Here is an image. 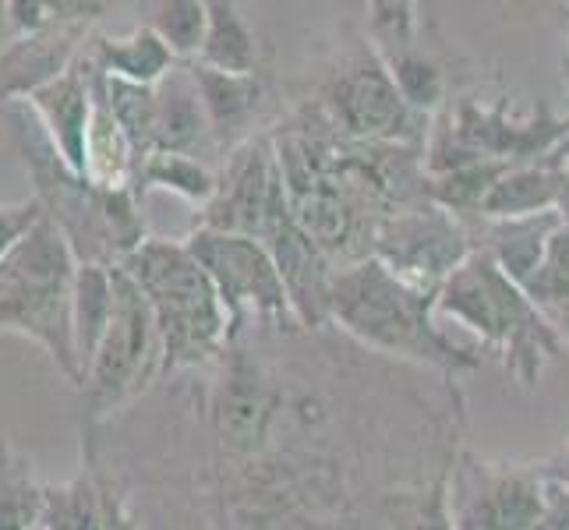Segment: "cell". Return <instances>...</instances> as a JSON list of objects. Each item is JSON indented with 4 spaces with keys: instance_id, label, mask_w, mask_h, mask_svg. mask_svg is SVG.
I'll return each mask as SVG.
<instances>
[{
    "instance_id": "obj_18",
    "label": "cell",
    "mask_w": 569,
    "mask_h": 530,
    "mask_svg": "<svg viewBox=\"0 0 569 530\" xmlns=\"http://www.w3.org/2000/svg\"><path fill=\"white\" fill-rule=\"evenodd\" d=\"M86 57L103 78L139 89L160 86V78L178 64L149 26H139L124 36H92L86 43Z\"/></svg>"
},
{
    "instance_id": "obj_14",
    "label": "cell",
    "mask_w": 569,
    "mask_h": 530,
    "mask_svg": "<svg viewBox=\"0 0 569 530\" xmlns=\"http://www.w3.org/2000/svg\"><path fill=\"white\" fill-rule=\"evenodd\" d=\"M152 152H181L202 163L209 156H220L194 89L191 64H173L160 86H152Z\"/></svg>"
},
{
    "instance_id": "obj_1",
    "label": "cell",
    "mask_w": 569,
    "mask_h": 530,
    "mask_svg": "<svg viewBox=\"0 0 569 530\" xmlns=\"http://www.w3.org/2000/svg\"><path fill=\"white\" fill-rule=\"evenodd\" d=\"M0 121L8 124V139L36 184L32 199L39 202L47 220L61 230L78 266L113 269L146 241L139 194L131 188L103 191L92 188L86 177L71 173L22 100L0 107Z\"/></svg>"
},
{
    "instance_id": "obj_22",
    "label": "cell",
    "mask_w": 569,
    "mask_h": 530,
    "mask_svg": "<svg viewBox=\"0 0 569 530\" xmlns=\"http://www.w3.org/2000/svg\"><path fill=\"white\" fill-rule=\"evenodd\" d=\"M134 194L146 191H170L191 206H206L216 191V170L202 160H191L181 152H149L134 167Z\"/></svg>"
},
{
    "instance_id": "obj_4",
    "label": "cell",
    "mask_w": 569,
    "mask_h": 530,
    "mask_svg": "<svg viewBox=\"0 0 569 530\" xmlns=\"http://www.w3.org/2000/svg\"><path fill=\"white\" fill-rule=\"evenodd\" d=\"M78 259L47 216L0 259V329L43 347L71 386L82 371L71 343V287Z\"/></svg>"
},
{
    "instance_id": "obj_8",
    "label": "cell",
    "mask_w": 569,
    "mask_h": 530,
    "mask_svg": "<svg viewBox=\"0 0 569 530\" xmlns=\"http://www.w3.org/2000/svg\"><path fill=\"white\" fill-rule=\"evenodd\" d=\"M184 244L209 277L216 298H220V308L227 316V343L241 337L248 319L269 322L287 332L298 329L287 290L280 283V272L259 241L241 238V233L194 227L184 238Z\"/></svg>"
},
{
    "instance_id": "obj_25",
    "label": "cell",
    "mask_w": 569,
    "mask_h": 530,
    "mask_svg": "<svg viewBox=\"0 0 569 530\" xmlns=\"http://www.w3.org/2000/svg\"><path fill=\"white\" fill-rule=\"evenodd\" d=\"M566 177L562 173H548V170H520V173H502L496 188L485 194V202L478 212L485 216H527V212H538L548 209L559 194H562Z\"/></svg>"
},
{
    "instance_id": "obj_3",
    "label": "cell",
    "mask_w": 569,
    "mask_h": 530,
    "mask_svg": "<svg viewBox=\"0 0 569 530\" xmlns=\"http://www.w3.org/2000/svg\"><path fill=\"white\" fill-rule=\"evenodd\" d=\"M121 269L142 290L160 332V376L206 364L227 350V316L220 298L184 241L146 238Z\"/></svg>"
},
{
    "instance_id": "obj_6",
    "label": "cell",
    "mask_w": 569,
    "mask_h": 530,
    "mask_svg": "<svg viewBox=\"0 0 569 530\" xmlns=\"http://www.w3.org/2000/svg\"><path fill=\"white\" fill-rule=\"evenodd\" d=\"M319 113L350 142L418 146L428 131V117L403 103L371 43L347 50L340 64L329 71L319 96Z\"/></svg>"
},
{
    "instance_id": "obj_11",
    "label": "cell",
    "mask_w": 569,
    "mask_h": 530,
    "mask_svg": "<svg viewBox=\"0 0 569 530\" xmlns=\"http://www.w3.org/2000/svg\"><path fill=\"white\" fill-rule=\"evenodd\" d=\"M446 506L453 530H535L545 484L531 470L463 453L446 484Z\"/></svg>"
},
{
    "instance_id": "obj_5",
    "label": "cell",
    "mask_w": 569,
    "mask_h": 530,
    "mask_svg": "<svg viewBox=\"0 0 569 530\" xmlns=\"http://www.w3.org/2000/svg\"><path fill=\"white\" fill-rule=\"evenodd\" d=\"M436 316L478 332L485 343L502 347L506 361L523 382H535L548 353H556V337L541 322L531 298L506 277L488 251H470L449 272L436 293Z\"/></svg>"
},
{
    "instance_id": "obj_31",
    "label": "cell",
    "mask_w": 569,
    "mask_h": 530,
    "mask_svg": "<svg viewBox=\"0 0 569 530\" xmlns=\"http://www.w3.org/2000/svg\"><path fill=\"white\" fill-rule=\"evenodd\" d=\"M14 39V29H11V14H8V4H0V50Z\"/></svg>"
},
{
    "instance_id": "obj_33",
    "label": "cell",
    "mask_w": 569,
    "mask_h": 530,
    "mask_svg": "<svg viewBox=\"0 0 569 530\" xmlns=\"http://www.w3.org/2000/svg\"><path fill=\"white\" fill-rule=\"evenodd\" d=\"M566 470H569V467H566Z\"/></svg>"
},
{
    "instance_id": "obj_29",
    "label": "cell",
    "mask_w": 569,
    "mask_h": 530,
    "mask_svg": "<svg viewBox=\"0 0 569 530\" xmlns=\"http://www.w3.org/2000/svg\"><path fill=\"white\" fill-rule=\"evenodd\" d=\"M535 530H569V492L559 481L545 484V506Z\"/></svg>"
},
{
    "instance_id": "obj_16",
    "label": "cell",
    "mask_w": 569,
    "mask_h": 530,
    "mask_svg": "<svg viewBox=\"0 0 569 530\" xmlns=\"http://www.w3.org/2000/svg\"><path fill=\"white\" fill-rule=\"evenodd\" d=\"M86 47V26L57 22L39 36H22L0 50V107L26 100L61 74Z\"/></svg>"
},
{
    "instance_id": "obj_12",
    "label": "cell",
    "mask_w": 569,
    "mask_h": 530,
    "mask_svg": "<svg viewBox=\"0 0 569 530\" xmlns=\"http://www.w3.org/2000/svg\"><path fill=\"white\" fill-rule=\"evenodd\" d=\"M259 244L269 251L272 266L280 272V283L287 290V301H290L298 329L326 326L329 322V290H332V277H337V266L326 259L322 248L293 223L290 212L266 230V238Z\"/></svg>"
},
{
    "instance_id": "obj_13",
    "label": "cell",
    "mask_w": 569,
    "mask_h": 530,
    "mask_svg": "<svg viewBox=\"0 0 569 530\" xmlns=\"http://www.w3.org/2000/svg\"><path fill=\"white\" fill-rule=\"evenodd\" d=\"M36 124L43 128L47 142L53 146V152L61 156L64 167L78 177H86V128H89V113H92V68L86 47L74 61L50 78L47 86L32 89L22 100Z\"/></svg>"
},
{
    "instance_id": "obj_2",
    "label": "cell",
    "mask_w": 569,
    "mask_h": 530,
    "mask_svg": "<svg viewBox=\"0 0 569 530\" xmlns=\"http://www.w3.org/2000/svg\"><path fill=\"white\" fill-rule=\"evenodd\" d=\"M329 322L382 353H400L446 371L475 364L470 350L457 347L436 326V298L410 290L376 259L337 269L329 290Z\"/></svg>"
},
{
    "instance_id": "obj_7",
    "label": "cell",
    "mask_w": 569,
    "mask_h": 530,
    "mask_svg": "<svg viewBox=\"0 0 569 530\" xmlns=\"http://www.w3.org/2000/svg\"><path fill=\"white\" fill-rule=\"evenodd\" d=\"M113 316L82 376V392L92 418H107L124 407L160 376L163 350L152 311L142 290L128 280L121 266H113Z\"/></svg>"
},
{
    "instance_id": "obj_26",
    "label": "cell",
    "mask_w": 569,
    "mask_h": 530,
    "mask_svg": "<svg viewBox=\"0 0 569 530\" xmlns=\"http://www.w3.org/2000/svg\"><path fill=\"white\" fill-rule=\"evenodd\" d=\"M178 64H191L206 39V0H163L146 22Z\"/></svg>"
},
{
    "instance_id": "obj_15",
    "label": "cell",
    "mask_w": 569,
    "mask_h": 530,
    "mask_svg": "<svg viewBox=\"0 0 569 530\" xmlns=\"http://www.w3.org/2000/svg\"><path fill=\"white\" fill-rule=\"evenodd\" d=\"M191 78L194 89H199L212 142L220 149V156L259 134L254 124H259V117L266 110L262 74H223L202 64H191Z\"/></svg>"
},
{
    "instance_id": "obj_20",
    "label": "cell",
    "mask_w": 569,
    "mask_h": 530,
    "mask_svg": "<svg viewBox=\"0 0 569 530\" xmlns=\"http://www.w3.org/2000/svg\"><path fill=\"white\" fill-rule=\"evenodd\" d=\"M262 47L238 4L230 0H206V39L191 64L223 74H259Z\"/></svg>"
},
{
    "instance_id": "obj_17",
    "label": "cell",
    "mask_w": 569,
    "mask_h": 530,
    "mask_svg": "<svg viewBox=\"0 0 569 530\" xmlns=\"http://www.w3.org/2000/svg\"><path fill=\"white\" fill-rule=\"evenodd\" d=\"M272 407H277V392L269 379H262V371L244 358H233L216 397V428L223 442L230 449H254L272 421Z\"/></svg>"
},
{
    "instance_id": "obj_21",
    "label": "cell",
    "mask_w": 569,
    "mask_h": 530,
    "mask_svg": "<svg viewBox=\"0 0 569 530\" xmlns=\"http://www.w3.org/2000/svg\"><path fill=\"white\" fill-rule=\"evenodd\" d=\"M113 316V272L110 266H78L71 287V343L78 371L86 376L96 347ZM82 389V386H78Z\"/></svg>"
},
{
    "instance_id": "obj_28",
    "label": "cell",
    "mask_w": 569,
    "mask_h": 530,
    "mask_svg": "<svg viewBox=\"0 0 569 530\" xmlns=\"http://www.w3.org/2000/svg\"><path fill=\"white\" fill-rule=\"evenodd\" d=\"M39 220H43V209H39L36 199L0 206V259H4V254L22 241Z\"/></svg>"
},
{
    "instance_id": "obj_30",
    "label": "cell",
    "mask_w": 569,
    "mask_h": 530,
    "mask_svg": "<svg viewBox=\"0 0 569 530\" xmlns=\"http://www.w3.org/2000/svg\"><path fill=\"white\" fill-rule=\"evenodd\" d=\"M100 506H103V530H139L124 496L107 478H100Z\"/></svg>"
},
{
    "instance_id": "obj_23",
    "label": "cell",
    "mask_w": 569,
    "mask_h": 530,
    "mask_svg": "<svg viewBox=\"0 0 569 530\" xmlns=\"http://www.w3.org/2000/svg\"><path fill=\"white\" fill-rule=\"evenodd\" d=\"M39 530H103L100 478L78 474L61 484H43Z\"/></svg>"
},
{
    "instance_id": "obj_19",
    "label": "cell",
    "mask_w": 569,
    "mask_h": 530,
    "mask_svg": "<svg viewBox=\"0 0 569 530\" xmlns=\"http://www.w3.org/2000/svg\"><path fill=\"white\" fill-rule=\"evenodd\" d=\"M92 68V61H89ZM134 149L128 142V134L117 124V117L110 113L103 89H100V71L92 68V113L86 128V181L92 188L103 191H128L134 184Z\"/></svg>"
},
{
    "instance_id": "obj_10",
    "label": "cell",
    "mask_w": 569,
    "mask_h": 530,
    "mask_svg": "<svg viewBox=\"0 0 569 530\" xmlns=\"http://www.w3.org/2000/svg\"><path fill=\"white\" fill-rule=\"evenodd\" d=\"M467 254V230L457 223L453 212L431 202L386 216L371 241V259L428 298H436L446 277Z\"/></svg>"
},
{
    "instance_id": "obj_32",
    "label": "cell",
    "mask_w": 569,
    "mask_h": 530,
    "mask_svg": "<svg viewBox=\"0 0 569 530\" xmlns=\"http://www.w3.org/2000/svg\"><path fill=\"white\" fill-rule=\"evenodd\" d=\"M559 484H562L566 492H569V470H566V474H559Z\"/></svg>"
},
{
    "instance_id": "obj_27",
    "label": "cell",
    "mask_w": 569,
    "mask_h": 530,
    "mask_svg": "<svg viewBox=\"0 0 569 530\" xmlns=\"http://www.w3.org/2000/svg\"><path fill=\"white\" fill-rule=\"evenodd\" d=\"M389 530H453L446 506V481L425 488V492H392L386 502Z\"/></svg>"
},
{
    "instance_id": "obj_9",
    "label": "cell",
    "mask_w": 569,
    "mask_h": 530,
    "mask_svg": "<svg viewBox=\"0 0 569 530\" xmlns=\"http://www.w3.org/2000/svg\"><path fill=\"white\" fill-rule=\"evenodd\" d=\"M290 206H287V188H283L277 149H272V134L259 131L254 139L220 156L216 191L202 206L199 227L262 241L266 230L277 220H283Z\"/></svg>"
},
{
    "instance_id": "obj_24",
    "label": "cell",
    "mask_w": 569,
    "mask_h": 530,
    "mask_svg": "<svg viewBox=\"0 0 569 530\" xmlns=\"http://www.w3.org/2000/svg\"><path fill=\"white\" fill-rule=\"evenodd\" d=\"M43 484L22 453L0 439V530H39Z\"/></svg>"
}]
</instances>
